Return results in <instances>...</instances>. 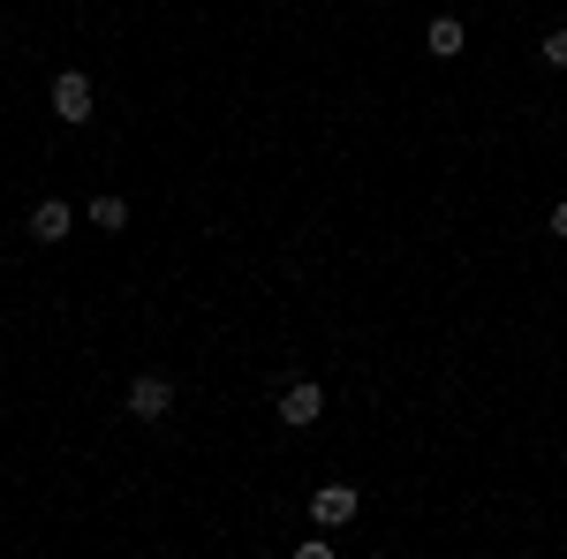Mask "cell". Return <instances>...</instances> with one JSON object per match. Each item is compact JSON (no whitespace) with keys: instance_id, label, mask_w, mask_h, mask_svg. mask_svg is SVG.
Returning <instances> with one entry per match:
<instances>
[{"instance_id":"4","label":"cell","mask_w":567,"mask_h":559,"mask_svg":"<svg viewBox=\"0 0 567 559\" xmlns=\"http://www.w3.org/2000/svg\"><path fill=\"white\" fill-rule=\"evenodd\" d=\"M167 408H175V386H167L159 371H144V379L130 386V416H144V424H152V416H167Z\"/></svg>"},{"instance_id":"1","label":"cell","mask_w":567,"mask_h":559,"mask_svg":"<svg viewBox=\"0 0 567 559\" xmlns=\"http://www.w3.org/2000/svg\"><path fill=\"white\" fill-rule=\"evenodd\" d=\"M280 416L296 431L318 424V416H326V386H318V379H280Z\"/></svg>"},{"instance_id":"7","label":"cell","mask_w":567,"mask_h":559,"mask_svg":"<svg viewBox=\"0 0 567 559\" xmlns=\"http://www.w3.org/2000/svg\"><path fill=\"white\" fill-rule=\"evenodd\" d=\"M84 213H91V227H106V235H114V227H130V205H122V197H91Z\"/></svg>"},{"instance_id":"9","label":"cell","mask_w":567,"mask_h":559,"mask_svg":"<svg viewBox=\"0 0 567 559\" xmlns=\"http://www.w3.org/2000/svg\"><path fill=\"white\" fill-rule=\"evenodd\" d=\"M545 227H553V235L567 242V205H553V213H545Z\"/></svg>"},{"instance_id":"3","label":"cell","mask_w":567,"mask_h":559,"mask_svg":"<svg viewBox=\"0 0 567 559\" xmlns=\"http://www.w3.org/2000/svg\"><path fill=\"white\" fill-rule=\"evenodd\" d=\"M53 114H61V122H91V84H84V69H61V76H53Z\"/></svg>"},{"instance_id":"6","label":"cell","mask_w":567,"mask_h":559,"mask_svg":"<svg viewBox=\"0 0 567 559\" xmlns=\"http://www.w3.org/2000/svg\"><path fill=\"white\" fill-rule=\"evenodd\" d=\"M462 39H470V31H462L454 15H432V23H424V45H432L439 61H454V53H462Z\"/></svg>"},{"instance_id":"8","label":"cell","mask_w":567,"mask_h":559,"mask_svg":"<svg viewBox=\"0 0 567 559\" xmlns=\"http://www.w3.org/2000/svg\"><path fill=\"white\" fill-rule=\"evenodd\" d=\"M545 61H553V69H567V23H560V31H545Z\"/></svg>"},{"instance_id":"2","label":"cell","mask_w":567,"mask_h":559,"mask_svg":"<svg viewBox=\"0 0 567 559\" xmlns=\"http://www.w3.org/2000/svg\"><path fill=\"white\" fill-rule=\"evenodd\" d=\"M310 515H318V529H341V521H355V515H363V499H355V484H318Z\"/></svg>"},{"instance_id":"5","label":"cell","mask_w":567,"mask_h":559,"mask_svg":"<svg viewBox=\"0 0 567 559\" xmlns=\"http://www.w3.org/2000/svg\"><path fill=\"white\" fill-rule=\"evenodd\" d=\"M76 227V213L61 205V197H45V205H31V242H61Z\"/></svg>"}]
</instances>
